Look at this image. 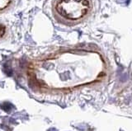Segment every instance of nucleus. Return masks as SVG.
I'll use <instances>...</instances> for the list:
<instances>
[{
  "label": "nucleus",
  "mask_w": 132,
  "mask_h": 131,
  "mask_svg": "<svg viewBox=\"0 0 132 131\" xmlns=\"http://www.w3.org/2000/svg\"><path fill=\"white\" fill-rule=\"evenodd\" d=\"M10 2L11 0H0V10L7 7L8 6L9 3H10Z\"/></svg>",
  "instance_id": "obj_2"
},
{
  "label": "nucleus",
  "mask_w": 132,
  "mask_h": 131,
  "mask_svg": "<svg viewBox=\"0 0 132 131\" xmlns=\"http://www.w3.org/2000/svg\"><path fill=\"white\" fill-rule=\"evenodd\" d=\"M89 7L90 3L88 0H58L55 11L61 19L75 22L88 13Z\"/></svg>",
  "instance_id": "obj_1"
}]
</instances>
